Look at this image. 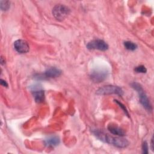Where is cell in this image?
Here are the masks:
<instances>
[{
	"label": "cell",
	"instance_id": "6da1fadb",
	"mask_svg": "<svg viewBox=\"0 0 154 154\" xmlns=\"http://www.w3.org/2000/svg\"><path fill=\"white\" fill-rule=\"evenodd\" d=\"M132 88H133L138 94L140 102L143 105V106L148 111L152 112V106L150 103V102L146 95V93L144 92L142 86L138 82H134L131 84Z\"/></svg>",
	"mask_w": 154,
	"mask_h": 154
},
{
	"label": "cell",
	"instance_id": "7a4b0ae2",
	"mask_svg": "<svg viewBox=\"0 0 154 154\" xmlns=\"http://www.w3.org/2000/svg\"><path fill=\"white\" fill-rule=\"evenodd\" d=\"M96 94L98 95H108L114 94L121 96L123 94V91L119 86L106 85L99 88L96 91Z\"/></svg>",
	"mask_w": 154,
	"mask_h": 154
},
{
	"label": "cell",
	"instance_id": "3957f363",
	"mask_svg": "<svg viewBox=\"0 0 154 154\" xmlns=\"http://www.w3.org/2000/svg\"><path fill=\"white\" fill-rule=\"evenodd\" d=\"M52 12L57 20H63L69 14L70 10L68 7L63 4H57L54 6Z\"/></svg>",
	"mask_w": 154,
	"mask_h": 154
},
{
	"label": "cell",
	"instance_id": "277c9868",
	"mask_svg": "<svg viewBox=\"0 0 154 154\" xmlns=\"http://www.w3.org/2000/svg\"><path fill=\"white\" fill-rule=\"evenodd\" d=\"M61 73L62 71L60 69L55 67H51L48 68L43 74H37L34 78L37 79H48L57 78L61 75Z\"/></svg>",
	"mask_w": 154,
	"mask_h": 154
},
{
	"label": "cell",
	"instance_id": "5b68a950",
	"mask_svg": "<svg viewBox=\"0 0 154 154\" xmlns=\"http://www.w3.org/2000/svg\"><path fill=\"white\" fill-rule=\"evenodd\" d=\"M108 75V71L106 69H96L90 73V78L94 82L99 83L103 81Z\"/></svg>",
	"mask_w": 154,
	"mask_h": 154
},
{
	"label": "cell",
	"instance_id": "8992f818",
	"mask_svg": "<svg viewBox=\"0 0 154 154\" xmlns=\"http://www.w3.org/2000/svg\"><path fill=\"white\" fill-rule=\"evenodd\" d=\"M87 48L89 50H99L105 51L108 49V44L100 39H95L89 42L87 45Z\"/></svg>",
	"mask_w": 154,
	"mask_h": 154
},
{
	"label": "cell",
	"instance_id": "52a82bcc",
	"mask_svg": "<svg viewBox=\"0 0 154 154\" xmlns=\"http://www.w3.org/2000/svg\"><path fill=\"white\" fill-rule=\"evenodd\" d=\"M14 49L20 54H25L29 51V46L28 42L22 39L16 40L13 44Z\"/></svg>",
	"mask_w": 154,
	"mask_h": 154
},
{
	"label": "cell",
	"instance_id": "ba28073f",
	"mask_svg": "<svg viewBox=\"0 0 154 154\" xmlns=\"http://www.w3.org/2000/svg\"><path fill=\"white\" fill-rule=\"evenodd\" d=\"M129 144V143L126 139L122 138V137H114L112 145L119 148H125Z\"/></svg>",
	"mask_w": 154,
	"mask_h": 154
},
{
	"label": "cell",
	"instance_id": "9c48e42d",
	"mask_svg": "<svg viewBox=\"0 0 154 154\" xmlns=\"http://www.w3.org/2000/svg\"><path fill=\"white\" fill-rule=\"evenodd\" d=\"M108 129L111 134L119 137H123L125 135V132L124 130L116 125L109 124L108 126Z\"/></svg>",
	"mask_w": 154,
	"mask_h": 154
},
{
	"label": "cell",
	"instance_id": "30bf717a",
	"mask_svg": "<svg viewBox=\"0 0 154 154\" xmlns=\"http://www.w3.org/2000/svg\"><path fill=\"white\" fill-rule=\"evenodd\" d=\"M32 95L34 100L37 103H41L45 100V92L43 90L39 88H35L32 90Z\"/></svg>",
	"mask_w": 154,
	"mask_h": 154
},
{
	"label": "cell",
	"instance_id": "8fae6325",
	"mask_svg": "<svg viewBox=\"0 0 154 154\" xmlns=\"http://www.w3.org/2000/svg\"><path fill=\"white\" fill-rule=\"evenodd\" d=\"M60 138L57 136H52L45 140V143L48 147H55L59 144Z\"/></svg>",
	"mask_w": 154,
	"mask_h": 154
},
{
	"label": "cell",
	"instance_id": "7c38bea8",
	"mask_svg": "<svg viewBox=\"0 0 154 154\" xmlns=\"http://www.w3.org/2000/svg\"><path fill=\"white\" fill-rule=\"evenodd\" d=\"M125 48L129 51H135L137 48V45L135 43L131 42V41H126L123 43Z\"/></svg>",
	"mask_w": 154,
	"mask_h": 154
},
{
	"label": "cell",
	"instance_id": "4fadbf2b",
	"mask_svg": "<svg viewBox=\"0 0 154 154\" xmlns=\"http://www.w3.org/2000/svg\"><path fill=\"white\" fill-rule=\"evenodd\" d=\"M0 7L2 11H7L10 7V2L1 0L0 1Z\"/></svg>",
	"mask_w": 154,
	"mask_h": 154
},
{
	"label": "cell",
	"instance_id": "5bb4252c",
	"mask_svg": "<svg viewBox=\"0 0 154 154\" xmlns=\"http://www.w3.org/2000/svg\"><path fill=\"white\" fill-rule=\"evenodd\" d=\"M134 70L137 73H146L147 72V69L143 65H140L135 67Z\"/></svg>",
	"mask_w": 154,
	"mask_h": 154
},
{
	"label": "cell",
	"instance_id": "9a60e30c",
	"mask_svg": "<svg viewBox=\"0 0 154 154\" xmlns=\"http://www.w3.org/2000/svg\"><path fill=\"white\" fill-rule=\"evenodd\" d=\"M114 101H115V102H116V103H117V104L119 105V106L123 109V112L125 113V114H126L127 116H129V113H128V109H126V108L125 107V106L122 103H121L120 102H119V101L117 100H114Z\"/></svg>",
	"mask_w": 154,
	"mask_h": 154
},
{
	"label": "cell",
	"instance_id": "2e32d148",
	"mask_svg": "<svg viewBox=\"0 0 154 154\" xmlns=\"http://www.w3.org/2000/svg\"><path fill=\"white\" fill-rule=\"evenodd\" d=\"M148 149H149V147H148V144H147V142L144 141L142 144V153H144V154L148 153V152H149Z\"/></svg>",
	"mask_w": 154,
	"mask_h": 154
},
{
	"label": "cell",
	"instance_id": "e0dca14e",
	"mask_svg": "<svg viewBox=\"0 0 154 154\" xmlns=\"http://www.w3.org/2000/svg\"><path fill=\"white\" fill-rule=\"evenodd\" d=\"M1 85H2V86H4V87H8V84H7V82L5 80H4V79H1Z\"/></svg>",
	"mask_w": 154,
	"mask_h": 154
},
{
	"label": "cell",
	"instance_id": "ac0fdd59",
	"mask_svg": "<svg viewBox=\"0 0 154 154\" xmlns=\"http://www.w3.org/2000/svg\"><path fill=\"white\" fill-rule=\"evenodd\" d=\"M151 149L153 151V137L151 139Z\"/></svg>",
	"mask_w": 154,
	"mask_h": 154
},
{
	"label": "cell",
	"instance_id": "d6986e66",
	"mask_svg": "<svg viewBox=\"0 0 154 154\" xmlns=\"http://www.w3.org/2000/svg\"><path fill=\"white\" fill-rule=\"evenodd\" d=\"M4 60V58L2 57H1V64H4L5 63V60Z\"/></svg>",
	"mask_w": 154,
	"mask_h": 154
}]
</instances>
